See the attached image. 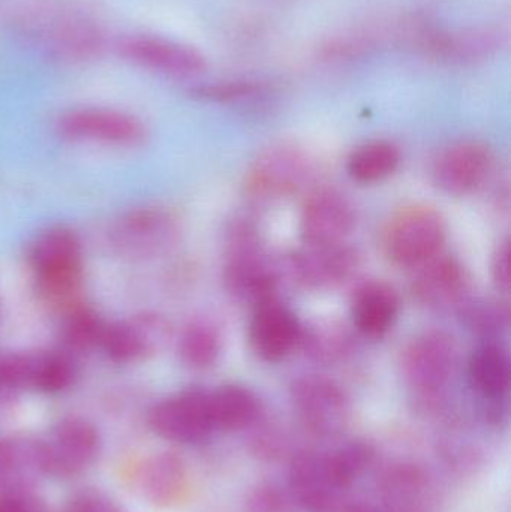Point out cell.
Here are the masks:
<instances>
[{
    "mask_svg": "<svg viewBox=\"0 0 511 512\" xmlns=\"http://www.w3.org/2000/svg\"><path fill=\"white\" fill-rule=\"evenodd\" d=\"M344 512H380V511L375 510V508L369 507V505L356 504V505H350V507L345 508Z\"/></svg>",
    "mask_w": 511,
    "mask_h": 512,
    "instance_id": "ab89813d",
    "label": "cell"
},
{
    "mask_svg": "<svg viewBox=\"0 0 511 512\" xmlns=\"http://www.w3.org/2000/svg\"><path fill=\"white\" fill-rule=\"evenodd\" d=\"M428 492V480L419 468L401 465L390 469L383 481L384 499L393 511L417 510Z\"/></svg>",
    "mask_w": 511,
    "mask_h": 512,
    "instance_id": "f1b7e54d",
    "label": "cell"
},
{
    "mask_svg": "<svg viewBox=\"0 0 511 512\" xmlns=\"http://www.w3.org/2000/svg\"><path fill=\"white\" fill-rule=\"evenodd\" d=\"M459 322L465 330L483 340H495L509 328V306L492 298H465L458 307Z\"/></svg>",
    "mask_w": 511,
    "mask_h": 512,
    "instance_id": "83f0119b",
    "label": "cell"
},
{
    "mask_svg": "<svg viewBox=\"0 0 511 512\" xmlns=\"http://www.w3.org/2000/svg\"><path fill=\"white\" fill-rule=\"evenodd\" d=\"M288 271L300 286L312 291H327L347 283L360 267L357 249L341 245H303L288 256Z\"/></svg>",
    "mask_w": 511,
    "mask_h": 512,
    "instance_id": "8fae6325",
    "label": "cell"
},
{
    "mask_svg": "<svg viewBox=\"0 0 511 512\" xmlns=\"http://www.w3.org/2000/svg\"><path fill=\"white\" fill-rule=\"evenodd\" d=\"M468 384L483 402L485 417L500 421L506 412L511 382V361L506 346L483 340L467 363Z\"/></svg>",
    "mask_w": 511,
    "mask_h": 512,
    "instance_id": "9a60e30c",
    "label": "cell"
},
{
    "mask_svg": "<svg viewBox=\"0 0 511 512\" xmlns=\"http://www.w3.org/2000/svg\"><path fill=\"white\" fill-rule=\"evenodd\" d=\"M44 477L69 480L84 474L101 453V435L86 418L60 420L45 438L39 439Z\"/></svg>",
    "mask_w": 511,
    "mask_h": 512,
    "instance_id": "5b68a950",
    "label": "cell"
},
{
    "mask_svg": "<svg viewBox=\"0 0 511 512\" xmlns=\"http://www.w3.org/2000/svg\"><path fill=\"white\" fill-rule=\"evenodd\" d=\"M399 310L401 298L395 286L384 280H366L351 298V324L366 339H383L395 327Z\"/></svg>",
    "mask_w": 511,
    "mask_h": 512,
    "instance_id": "d6986e66",
    "label": "cell"
},
{
    "mask_svg": "<svg viewBox=\"0 0 511 512\" xmlns=\"http://www.w3.org/2000/svg\"><path fill=\"white\" fill-rule=\"evenodd\" d=\"M302 325L281 298L266 301L252 309L249 345L260 360L281 363L299 348Z\"/></svg>",
    "mask_w": 511,
    "mask_h": 512,
    "instance_id": "4fadbf2b",
    "label": "cell"
},
{
    "mask_svg": "<svg viewBox=\"0 0 511 512\" xmlns=\"http://www.w3.org/2000/svg\"><path fill=\"white\" fill-rule=\"evenodd\" d=\"M291 400L303 426L321 438L339 435L350 420L347 393L327 376H300L291 385Z\"/></svg>",
    "mask_w": 511,
    "mask_h": 512,
    "instance_id": "8992f818",
    "label": "cell"
},
{
    "mask_svg": "<svg viewBox=\"0 0 511 512\" xmlns=\"http://www.w3.org/2000/svg\"><path fill=\"white\" fill-rule=\"evenodd\" d=\"M228 294L254 307L279 298V271L264 252L261 242L228 246L222 271Z\"/></svg>",
    "mask_w": 511,
    "mask_h": 512,
    "instance_id": "52a82bcc",
    "label": "cell"
},
{
    "mask_svg": "<svg viewBox=\"0 0 511 512\" xmlns=\"http://www.w3.org/2000/svg\"><path fill=\"white\" fill-rule=\"evenodd\" d=\"M447 222L428 204L402 207L387 222L383 233L384 254L402 268H419L443 252Z\"/></svg>",
    "mask_w": 511,
    "mask_h": 512,
    "instance_id": "7a4b0ae2",
    "label": "cell"
},
{
    "mask_svg": "<svg viewBox=\"0 0 511 512\" xmlns=\"http://www.w3.org/2000/svg\"><path fill=\"white\" fill-rule=\"evenodd\" d=\"M0 512H47L44 502L30 490L0 492Z\"/></svg>",
    "mask_w": 511,
    "mask_h": 512,
    "instance_id": "74e56055",
    "label": "cell"
},
{
    "mask_svg": "<svg viewBox=\"0 0 511 512\" xmlns=\"http://www.w3.org/2000/svg\"><path fill=\"white\" fill-rule=\"evenodd\" d=\"M27 387L26 355H0V397Z\"/></svg>",
    "mask_w": 511,
    "mask_h": 512,
    "instance_id": "8d00e7d4",
    "label": "cell"
},
{
    "mask_svg": "<svg viewBox=\"0 0 511 512\" xmlns=\"http://www.w3.org/2000/svg\"><path fill=\"white\" fill-rule=\"evenodd\" d=\"M401 161V149L392 141H369L348 156L347 174L360 185H375L392 177Z\"/></svg>",
    "mask_w": 511,
    "mask_h": 512,
    "instance_id": "d4e9b609",
    "label": "cell"
},
{
    "mask_svg": "<svg viewBox=\"0 0 511 512\" xmlns=\"http://www.w3.org/2000/svg\"><path fill=\"white\" fill-rule=\"evenodd\" d=\"M21 24L45 50L59 59L87 60L104 48L101 18L95 9L78 0H56L36 6Z\"/></svg>",
    "mask_w": 511,
    "mask_h": 512,
    "instance_id": "6da1fadb",
    "label": "cell"
},
{
    "mask_svg": "<svg viewBox=\"0 0 511 512\" xmlns=\"http://www.w3.org/2000/svg\"><path fill=\"white\" fill-rule=\"evenodd\" d=\"M461 360L459 345L444 330L417 334L402 351L405 381L422 399L435 400L455 376Z\"/></svg>",
    "mask_w": 511,
    "mask_h": 512,
    "instance_id": "3957f363",
    "label": "cell"
},
{
    "mask_svg": "<svg viewBox=\"0 0 511 512\" xmlns=\"http://www.w3.org/2000/svg\"><path fill=\"white\" fill-rule=\"evenodd\" d=\"M296 505L290 489L276 483H261L246 498L245 512H294Z\"/></svg>",
    "mask_w": 511,
    "mask_h": 512,
    "instance_id": "836d02e7",
    "label": "cell"
},
{
    "mask_svg": "<svg viewBox=\"0 0 511 512\" xmlns=\"http://www.w3.org/2000/svg\"><path fill=\"white\" fill-rule=\"evenodd\" d=\"M117 50L129 62L171 77H197L207 65L203 54L191 45L162 36H125L117 44Z\"/></svg>",
    "mask_w": 511,
    "mask_h": 512,
    "instance_id": "5bb4252c",
    "label": "cell"
},
{
    "mask_svg": "<svg viewBox=\"0 0 511 512\" xmlns=\"http://www.w3.org/2000/svg\"><path fill=\"white\" fill-rule=\"evenodd\" d=\"M210 414L215 430L236 432L257 423L261 403L254 391L239 384H225L209 391Z\"/></svg>",
    "mask_w": 511,
    "mask_h": 512,
    "instance_id": "cb8c5ba5",
    "label": "cell"
},
{
    "mask_svg": "<svg viewBox=\"0 0 511 512\" xmlns=\"http://www.w3.org/2000/svg\"><path fill=\"white\" fill-rule=\"evenodd\" d=\"M510 240L506 239L498 245L491 262V276L495 288L503 294L510 291Z\"/></svg>",
    "mask_w": 511,
    "mask_h": 512,
    "instance_id": "f35d334b",
    "label": "cell"
},
{
    "mask_svg": "<svg viewBox=\"0 0 511 512\" xmlns=\"http://www.w3.org/2000/svg\"><path fill=\"white\" fill-rule=\"evenodd\" d=\"M132 483L155 507H177L188 498V468L176 453H158L135 465Z\"/></svg>",
    "mask_w": 511,
    "mask_h": 512,
    "instance_id": "ac0fdd59",
    "label": "cell"
},
{
    "mask_svg": "<svg viewBox=\"0 0 511 512\" xmlns=\"http://www.w3.org/2000/svg\"><path fill=\"white\" fill-rule=\"evenodd\" d=\"M26 369L27 387L42 393H62L74 384V364L63 355H26Z\"/></svg>",
    "mask_w": 511,
    "mask_h": 512,
    "instance_id": "4dcf8cb0",
    "label": "cell"
},
{
    "mask_svg": "<svg viewBox=\"0 0 511 512\" xmlns=\"http://www.w3.org/2000/svg\"><path fill=\"white\" fill-rule=\"evenodd\" d=\"M494 168V155L480 141H459L444 149L432 164V180L453 197L473 194L485 185Z\"/></svg>",
    "mask_w": 511,
    "mask_h": 512,
    "instance_id": "7c38bea8",
    "label": "cell"
},
{
    "mask_svg": "<svg viewBox=\"0 0 511 512\" xmlns=\"http://www.w3.org/2000/svg\"><path fill=\"white\" fill-rule=\"evenodd\" d=\"M288 489L296 504L309 512L332 511L339 493L327 472L326 457L311 451L294 457Z\"/></svg>",
    "mask_w": 511,
    "mask_h": 512,
    "instance_id": "ffe728a7",
    "label": "cell"
},
{
    "mask_svg": "<svg viewBox=\"0 0 511 512\" xmlns=\"http://www.w3.org/2000/svg\"><path fill=\"white\" fill-rule=\"evenodd\" d=\"M59 129L75 141L138 146L146 140V128L137 117L110 108H78L60 119Z\"/></svg>",
    "mask_w": 511,
    "mask_h": 512,
    "instance_id": "2e32d148",
    "label": "cell"
},
{
    "mask_svg": "<svg viewBox=\"0 0 511 512\" xmlns=\"http://www.w3.org/2000/svg\"><path fill=\"white\" fill-rule=\"evenodd\" d=\"M470 286V273L461 259L441 252L417 268L411 292L428 309H458L459 304L470 297Z\"/></svg>",
    "mask_w": 511,
    "mask_h": 512,
    "instance_id": "e0dca14e",
    "label": "cell"
},
{
    "mask_svg": "<svg viewBox=\"0 0 511 512\" xmlns=\"http://www.w3.org/2000/svg\"><path fill=\"white\" fill-rule=\"evenodd\" d=\"M312 176L308 153L296 144H273L257 156L245 177V191L258 203H272L302 191Z\"/></svg>",
    "mask_w": 511,
    "mask_h": 512,
    "instance_id": "277c9868",
    "label": "cell"
},
{
    "mask_svg": "<svg viewBox=\"0 0 511 512\" xmlns=\"http://www.w3.org/2000/svg\"><path fill=\"white\" fill-rule=\"evenodd\" d=\"M167 325L156 318L132 324H105L98 348L114 363L128 364L143 358L167 336Z\"/></svg>",
    "mask_w": 511,
    "mask_h": 512,
    "instance_id": "7402d4cb",
    "label": "cell"
},
{
    "mask_svg": "<svg viewBox=\"0 0 511 512\" xmlns=\"http://www.w3.org/2000/svg\"><path fill=\"white\" fill-rule=\"evenodd\" d=\"M179 224L171 213L161 209L132 213L117 230V243L135 254L161 251L176 240Z\"/></svg>",
    "mask_w": 511,
    "mask_h": 512,
    "instance_id": "44dd1931",
    "label": "cell"
},
{
    "mask_svg": "<svg viewBox=\"0 0 511 512\" xmlns=\"http://www.w3.org/2000/svg\"><path fill=\"white\" fill-rule=\"evenodd\" d=\"M149 426L159 438L176 444H200L216 432L210 414L209 391L192 388L156 403Z\"/></svg>",
    "mask_w": 511,
    "mask_h": 512,
    "instance_id": "ba28073f",
    "label": "cell"
},
{
    "mask_svg": "<svg viewBox=\"0 0 511 512\" xmlns=\"http://www.w3.org/2000/svg\"><path fill=\"white\" fill-rule=\"evenodd\" d=\"M222 345L219 328L213 322L198 319L191 322L180 336V357L192 369H210L221 358Z\"/></svg>",
    "mask_w": 511,
    "mask_h": 512,
    "instance_id": "4316f807",
    "label": "cell"
},
{
    "mask_svg": "<svg viewBox=\"0 0 511 512\" xmlns=\"http://www.w3.org/2000/svg\"><path fill=\"white\" fill-rule=\"evenodd\" d=\"M267 92V87L260 81L233 80L206 84L195 89L198 98L219 104H236V102L254 101Z\"/></svg>",
    "mask_w": 511,
    "mask_h": 512,
    "instance_id": "d6a6232c",
    "label": "cell"
},
{
    "mask_svg": "<svg viewBox=\"0 0 511 512\" xmlns=\"http://www.w3.org/2000/svg\"><path fill=\"white\" fill-rule=\"evenodd\" d=\"M356 224V207L347 195L333 188L315 189L300 212V237L308 246L341 245Z\"/></svg>",
    "mask_w": 511,
    "mask_h": 512,
    "instance_id": "30bf717a",
    "label": "cell"
},
{
    "mask_svg": "<svg viewBox=\"0 0 511 512\" xmlns=\"http://www.w3.org/2000/svg\"><path fill=\"white\" fill-rule=\"evenodd\" d=\"M299 348L315 363L335 364L353 351V336L341 322H312L302 325Z\"/></svg>",
    "mask_w": 511,
    "mask_h": 512,
    "instance_id": "484cf974",
    "label": "cell"
},
{
    "mask_svg": "<svg viewBox=\"0 0 511 512\" xmlns=\"http://www.w3.org/2000/svg\"><path fill=\"white\" fill-rule=\"evenodd\" d=\"M60 512H125L107 493L84 489L71 496Z\"/></svg>",
    "mask_w": 511,
    "mask_h": 512,
    "instance_id": "d590c367",
    "label": "cell"
},
{
    "mask_svg": "<svg viewBox=\"0 0 511 512\" xmlns=\"http://www.w3.org/2000/svg\"><path fill=\"white\" fill-rule=\"evenodd\" d=\"M38 477H44L39 439L14 436L0 441V492L29 490Z\"/></svg>",
    "mask_w": 511,
    "mask_h": 512,
    "instance_id": "603a6c76",
    "label": "cell"
},
{
    "mask_svg": "<svg viewBox=\"0 0 511 512\" xmlns=\"http://www.w3.org/2000/svg\"><path fill=\"white\" fill-rule=\"evenodd\" d=\"M105 324L89 310H78L69 318L65 339L72 348L87 349L98 346Z\"/></svg>",
    "mask_w": 511,
    "mask_h": 512,
    "instance_id": "e575fe53",
    "label": "cell"
},
{
    "mask_svg": "<svg viewBox=\"0 0 511 512\" xmlns=\"http://www.w3.org/2000/svg\"><path fill=\"white\" fill-rule=\"evenodd\" d=\"M497 45V33L489 30H474L470 33H450L435 35L429 41V48L437 56L449 60L476 59L489 54Z\"/></svg>",
    "mask_w": 511,
    "mask_h": 512,
    "instance_id": "1f68e13d",
    "label": "cell"
},
{
    "mask_svg": "<svg viewBox=\"0 0 511 512\" xmlns=\"http://www.w3.org/2000/svg\"><path fill=\"white\" fill-rule=\"evenodd\" d=\"M326 457L333 486L341 492L353 486L374 463L375 448L366 441H350Z\"/></svg>",
    "mask_w": 511,
    "mask_h": 512,
    "instance_id": "f546056e",
    "label": "cell"
},
{
    "mask_svg": "<svg viewBox=\"0 0 511 512\" xmlns=\"http://www.w3.org/2000/svg\"><path fill=\"white\" fill-rule=\"evenodd\" d=\"M30 261L42 291L51 297H66L80 282L81 243L68 228H51L39 236L30 251Z\"/></svg>",
    "mask_w": 511,
    "mask_h": 512,
    "instance_id": "9c48e42d",
    "label": "cell"
}]
</instances>
